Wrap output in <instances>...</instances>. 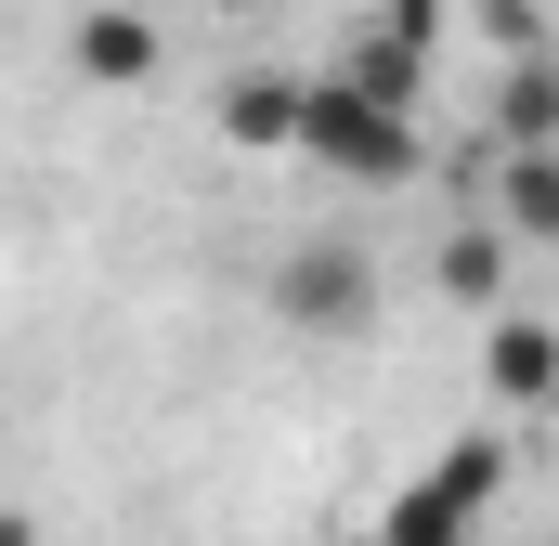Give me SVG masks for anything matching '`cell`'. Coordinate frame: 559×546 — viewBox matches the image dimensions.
<instances>
[{
	"instance_id": "obj_1",
	"label": "cell",
	"mask_w": 559,
	"mask_h": 546,
	"mask_svg": "<svg viewBox=\"0 0 559 546\" xmlns=\"http://www.w3.org/2000/svg\"><path fill=\"white\" fill-rule=\"evenodd\" d=\"M299 156L325 169V182H365V195H391V182H417L429 169V118L417 105H378V92H352L338 66L299 92Z\"/></svg>"
},
{
	"instance_id": "obj_2",
	"label": "cell",
	"mask_w": 559,
	"mask_h": 546,
	"mask_svg": "<svg viewBox=\"0 0 559 546\" xmlns=\"http://www.w3.org/2000/svg\"><path fill=\"white\" fill-rule=\"evenodd\" d=\"M274 312L299 339H365V325H378V261H365L352 235H312V248L274 261Z\"/></svg>"
},
{
	"instance_id": "obj_3",
	"label": "cell",
	"mask_w": 559,
	"mask_h": 546,
	"mask_svg": "<svg viewBox=\"0 0 559 546\" xmlns=\"http://www.w3.org/2000/svg\"><path fill=\"white\" fill-rule=\"evenodd\" d=\"M481 391H495L508 416H547L559 404V325L547 312H521V299L481 312Z\"/></svg>"
},
{
	"instance_id": "obj_4",
	"label": "cell",
	"mask_w": 559,
	"mask_h": 546,
	"mask_svg": "<svg viewBox=\"0 0 559 546\" xmlns=\"http://www.w3.org/2000/svg\"><path fill=\"white\" fill-rule=\"evenodd\" d=\"M66 52H79V79H92V92H143V79L169 66V39H156V13H131V0H92Z\"/></svg>"
},
{
	"instance_id": "obj_5",
	"label": "cell",
	"mask_w": 559,
	"mask_h": 546,
	"mask_svg": "<svg viewBox=\"0 0 559 546\" xmlns=\"http://www.w3.org/2000/svg\"><path fill=\"white\" fill-rule=\"evenodd\" d=\"M508 273H521V235L481 209V222H455L442 248H429V286L442 299H468V312H508Z\"/></svg>"
},
{
	"instance_id": "obj_6",
	"label": "cell",
	"mask_w": 559,
	"mask_h": 546,
	"mask_svg": "<svg viewBox=\"0 0 559 546\" xmlns=\"http://www.w3.org/2000/svg\"><path fill=\"white\" fill-rule=\"evenodd\" d=\"M429 66H442V52H429V39H404L391 13H378V26H352V52H338V79H352V92L417 105V118H429Z\"/></svg>"
},
{
	"instance_id": "obj_7",
	"label": "cell",
	"mask_w": 559,
	"mask_h": 546,
	"mask_svg": "<svg viewBox=\"0 0 559 546\" xmlns=\"http://www.w3.org/2000/svg\"><path fill=\"white\" fill-rule=\"evenodd\" d=\"M495 222L521 248H559V143H495Z\"/></svg>"
},
{
	"instance_id": "obj_8",
	"label": "cell",
	"mask_w": 559,
	"mask_h": 546,
	"mask_svg": "<svg viewBox=\"0 0 559 546\" xmlns=\"http://www.w3.org/2000/svg\"><path fill=\"white\" fill-rule=\"evenodd\" d=\"M299 92H312V79H235V92H222V143L299 156Z\"/></svg>"
},
{
	"instance_id": "obj_9",
	"label": "cell",
	"mask_w": 559,
	"mask_h": 546,
	"mask_svg": "<svg viewBox=\"0 0 559 546\" xmlns=\"http://www.w3.org/2000/svg\"><path fill=\"white\" fill-rule=\"evenodd\" d=\"M495 143H559V52H508L495 66Z\"/></svg>"
},
{
	"instance_id": "obj_10",
	"label": "cell",
	"mask_w": 559,
	"mask_h": 546,
	"mask_svg": "<svg viewBox=\"0 0 559 546\" xmlns=\"http://www.w3.org/2000/svg\"><path fill=\"white\" fill-rule=\"evenodd\" d=\"M442 508H468V521H495V495H508V429H468V442H442L417 468Z\"/></svg>"
},
{
	"instance_id": "obj_11",
	"label": "cell",
	"mask_w": 559,
	"mask_h": 546,
	"mask_svg": "<svg viewBox=\"0 0 559 546\" xmlns=\"http://www.w3.org/2000/svg\"><path fill=\"white\" fill-rule=\"evenodd\" d=\"M378 546H481V521H468V508H442L429 482H404V495L378 508Z\"/></svg>"
},
{
	"instance_id": "obj_12",
	"label": "cell",
	"mask_w": 559,
	"mask_h": 546,
	"mask_svg": "<svg viewBox=\"0 0 559 546\" xmlns=\"http://www.w3.org/2000/svg\"><path fill=\"white\" fill-rule=\"evenodd\" d=\"M468 26L495 39V66L508 52H547V0H468Z\"/></svg>"
},
{
	"instance_id": "obj_13",
	"label": "cell",
	"mask_w": 559,
	"mask_h": 546,
	"mask_svg": "<svg viewBox=\"0 0 559 546\" xmlns=\"http://www.w3.org/2000/svg\"><path fill=\"white\" fill-rule=\"evenodd\" d=\"M391 26H404V39H429V52H442V26H455V0H391Z\"/></svg>"
},
{
	"instance_id": "obj_14",
	"label": "cell",
	"mask_w": 559,
	"mask_h": 546,
	"mask_svg": "<svg viewBox=\"0 0 559 546\" xmlns=\"http://www.w3.org/2000/svg\"><path fill=\"white\" fill-rule=\"evenodd\" d=\"M0 546H39V521H13V534H0Z\"/></svg>"
},
{
	"instance_id": "obj_15",
	"label": "cell",
	"mask_w": 559,
	"mask_h": 546,
	"mask_svg": "<svg viewBox=\"0 0 559 546\" xmlns=\"http://www.w3.org/2000/svg\"><path fill=\"white\" fill-rule=\"evenodd\" d=\"M209 13H261V0H209Z\"/></svg>"
}]
</instances>
